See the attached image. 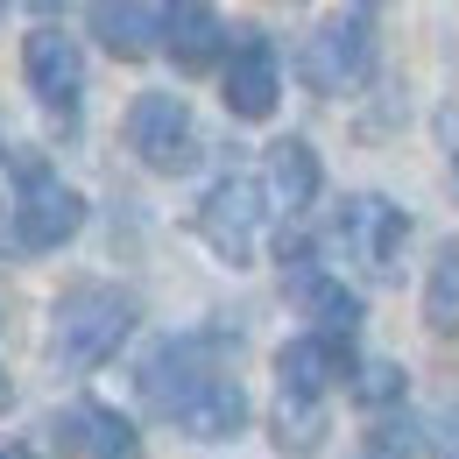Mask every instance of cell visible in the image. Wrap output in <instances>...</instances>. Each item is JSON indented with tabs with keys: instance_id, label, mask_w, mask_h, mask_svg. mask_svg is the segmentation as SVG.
Returning a JSON list of instances; mask_svg holds the SVG:
<instances>
[{
	"instance_id": "1",
	"label": "cell",
	"mask_w": 459,
	"mask_h": 459,
	"mask_svg": "<svg viewBox=\"0 0 459 459\" xmlns=\"http://www.w3.org/2000/svg\"><path fill=\"white\" fill-rule=\"evenodd\" d=\"M142 403L170 417L184 438H240L247 431V396L227 368L212 360V340H163L142 360Z\"/></svg>"
},
{
	"instance_id": "2",
	"label": "cell",
	"mask_w": 459,
	"mask_h": 459,
	"mask_svg": "<svg viewBox=\"0 0 459 459\" xmlns=\"http://www.w3.org/2000/svg\"><path fill=\"white\" fill-rule=\"evenodd\" d=\"M142 325V304H134V290L120 283H71L57 297V311H50V360H57L64 375H92V368H107L127 333Z\"/></svg>"
},
{
	"instance_id": "3",
	"label": "cell",
	"mask_w": 459,
	"mask_h": 459,
	"mask_svg": "<svg viewBox=\"0 0 459 459\" xmlns=\"http://www.w3.org/2000/svg\"><path fill=\"white\" fill-rule=\"evenodd\" d=\"M7 170H14V247L22 255H50L85 227V198L43 163V149H14Z\"/></svg>"
},
{
	"instance_id": "4",
	"label": "cell",
	"mask_w": 459,
	"mask_h": 459,
	"mask_svg": "<svg viewBox=\"0 0 459 459\" xmlns=\"http://www.w3.org/2000/svg\"><path fill=\"white\" fill-rule=\"evenodd\" d=\"M297 71H304V85L325 92V100L360 92L368 71H375V7H333V14L304 36Z\"/></svg>"
},
{
	"instance_id": "5",
	"label": "cell",
	"mask_w": 459,
	"mask_h": 459,
	"mask_svg": "<svg viewBox=\"0 0 459 459\" xmlns=\"http://www.w3.org/2000/svg\"><path fill=\"white\" fill-rule=\"evenodd\" d=\"M269 184H255L247 170H227L212 191H205V205H198V240L227 262V269H247L255 255H262V240H269Z\"/></svg>"
},
{
	"instance_id": "6",
	"label": "cell",
	"mask_w": 459,
	"mask_h": 459,
	"mask_svg": "<svg viewBox=\"0 0 459 459\" xmlns=\"http://www.w3.org/2000/svg\"><path fill=\"white\" fill-rule=\"evenodd\" d=\"M120 134L134 149V163L156 177H184L205 149H198V120L184 92H134V107L120 114Z\"/></svg>"
},
{
	"instance_id": "7",
	"label": "cell",
	"mask_w": 459,
	"mask_h": 459,
	"mask_svg": "<svg viewBox=\"0 0 459 459\" xmlns=\"http://www.w3.org/2000/svg\"><path fill=\"white\" fill-rule=\"evenodd\" d=\"M403 240H410V212H403L396 198H382V191H353L340 205V220H333V247H340L360 276H375V283L396 276Z\"/></svg>"
},
{
	"instance_id": "8",
	"label": "cell",
	"mask_w": 459,
	"mask_h": 459,
	"mask_svg": "<svg viewBox=\"0 0 459 459\" xmlns=\"http://www.w3.org/2000/svg\"><path fill=\"white\" fill-rule=\"evenodd\" d=\"M50 446H57L64 459H134L142 446H134V424L120 417V410H107V403L78 396L64 403V410H50Z\"/></svg>"
},
{
	"instance_id": "9",
	"label": "cell",
	"mask_w": 459,
	"mask_h": 459,
	"mask_svg": "<svg viewBox=\"0 0 459 459\" xmlns=\"http://www.w3.org/2000/svg\"><path fill=\"white\" fill-rule=\"evenodd\" d=\"M22 78H29V92H36L43 107L71 114L78 92H85V50H78V36H64V29H29V36H22Z\"/></svg>"
},
{
	"instance_id": "10",
	"label": "cell",
	"mask_w": 459,
	"mask_h": 459,
	"mask_svg": "<svg viewBox=\"0 0 459 459\" xmlns=\"http://www.w3.org/2000/svg\"><path fill=\"white\" fill-rule=\"evenodd\" d=\"M290 304L311 318L318 340H333V346H353V333H360V297H353L340 276H325L311 255L290 262Z\"/></svg>"
},
{
	"instance_id": "11",
	"label": "cell",
	"mask_w": 459,
	"mask_h": 459,
	"mask_svg": "<svg viewBox=\"0 0 459 459\" xmlns=\"http://www.w3.org/2000/svg\"><path fill=\"white\" fill-rule=\"evenodd\" d=\"M227 114L233 120H269L283 107V71H276V50H269V36H240L227 57Z\"/></svg>"
},
{
	"instance_id": "12",
	"label": "cell",
	"mask_w": 459,
	"mask_h": 459,
	"mask_svg": "<svg viewBox=\"0 0 459 459\" xmlns=\"http://www.w3.org/2000/svg\"><path fill=\"white\" fill-rule=\"evenodd\" d=\"M333 375H353V346H333V340H318V333H297V340L276 346V396L325 403Z\"/></svg>"
},
{
	"instance_id": "13",
	"label": "cell",
	"mask_w": 459,
	"mask_h": 459,
	"mask_svg": "<svg viewBox=\"0 0 459 459\" xmlns=\"http://www.w3.org/2000/svg\"><path fill=\"white\" fill-rule=\"evenodd\" d=\"M85 29H92L114 57H149V50H163V36H170V7H149V0H100V7L85 14Z\"/></svg>"
},
{
	"instance_id": "14",
	"label": "cell",
	"mask_w": 459,
	"mask_h": 459,
	"mask_svg": "<svg viewBox=\"0 0 459 459\" xmlns=\"http://www.w3.org/2000/svg\"><path fill=\"white\" fill-rule=\"evenodd\" d=\"M318 191H325L318 149H311L304 134H283V142H269V205L297 220L304 205H318Z\"/></svg>"
},
{
	"instance_id": "15",
	"label": "cell",
	"mask_w": 459,
	"mask_h": 459,
	"mask_svg": "<svg viewBox=\"0 0 459 459\" xmlns=\"http://www.w3.org/2000/svg\"><path fill=\"white\" fill-rule=\"evenodd\" d=\"M177 71H212L220 57H233V36L212 7H170V36H163Z\"/></svg>"
},
{
	"instance_id": "16",
	"label": "cell",
	"mask_w": 459,
	"mask_h": 459,
	"mask_svg": "<svg viewBox=\"0 0 459 459\" xmlns=\"http://www.w3.org/2000/svg\"><path fill=\"white\" fill-rule=\"evenodd\" d=\"M269 438H276L290 459L318 453V446H325V403H311V396H276V403H269Z\"/></svg>"
},
{
	"instance_id": "17",
	"label": "cell",
	"mask_w": 459,
	"mask_h": 459,
	"mask_svg": "<svg viewBox=\"0 0 459 459\" xmlns=\"http://www.w3.org/2000/svg\"><path fill=\"white\" fill-rule=\"evenodd\" d=\"M424 325L431 333H459V240H438L431 255V276H424Z\"/></svg>"
},
{
	"instance_id": "18",
	"label": "cell",
	"mask_w": 459,
	"mask_h": 459,
	"mask_svg": "<svg viewBox=\"0 0 459 459\" xmlns=\"http://www.w3.org/2000/svg\"><path fill=\"white\" fill-rule=\"evenodd\" d=\"M403 389H410V375H403L396 360H368V368H353V396L368 403V410H389V403H403Z\"/></svg>"
},
{
	"instance_id": "19",
	"label": "cell",
	"mask_w": 459,
	"mask_h": 459,
	"mask_svg": "<svg viewBox=\"0 0 459 459\" xmlns=\"http://www.w3.org/2000/svg\"><path fill=\"white\" fill-rule=\"evenodd\" d=\"M424 453L431 459H459V396L438 403V410L424 417Z\"/></svg>"
},
{
	"instance_id": "20",
	"label": "cell",
	"mask_w": 459,
	"mask_h": 459,
	"mask_svg": "<svg viewBox=\"0 0 459 459\" xmlns=\"http://www.w3.org/2000/svg\"><path fill=\"white\" fill-rule=\"evenodd\" d=\"M438 142H446V156H453V170H459V107L438 114Z\"/></svg>"
},
{
	"instance_id": "21",
	"label": "cell",
	"mask_w": 459,
	"mask_h": 459,
	"mask_svg": "<svg viewBox=\"0 0 459 459\" xmlns=\"http://www.w3.org/2000/svg\"><path fill=\"white\" fill-rule=\"evenodd\" d=\"M7 403H14V389H7V368H0V410H7Z\"/></svg>"
},
{
	"instance_id": "22",
	"label": "cell",
	"mask_w": 459,
	"mask_h": 459,
	"mask_svg": "<svg viewBox=\"0 0 459 459\" xmlns=\"http://www.w3.org/2000/svg\"><path fill=\"white\" fill-rule=\"evenodd\" d=\"M0 459H29V446H0Z\"/></svg>"
}]
</instances>
